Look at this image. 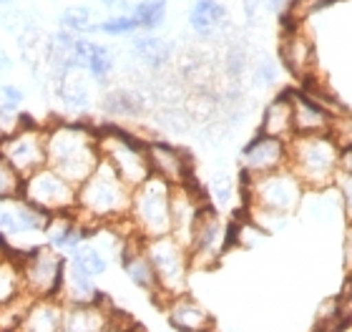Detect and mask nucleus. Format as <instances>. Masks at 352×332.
<instances>
[{"instance_id": "nucleus-20", "label": "nucleus", "mask_w": 352, "mask_h": 332, "mask_svg": "<svg viewBox=\"0 0 352 332\" xmlns=\"http://www.w3.org/2000/svg\"><path fill=\"white\" fill-rule=\"evenodd\" d=\"M229 25V10L221 0H191L189 28L199 38H217Z\"/></svg>"}, {"instance_id": "nucleus-9", "label": "nucleus", "mask_w": 352, "mask_h": 332, "mask_svg": "<svg viewBox=\"0 0 352 332\" xmlns=\"http://www.w3.org/2000/svg\"><path fill=\"white\" fill-rule=\"evenodd\" d=\"M68 262L56 247L51 244H38L30 247L23 265V282L25 292L33 297H45V300H58L63 280H66Z\"/></svg>"}, {"instance_id": "nucleus-46", "label": "nucleus", "mask_w": 352, "mask_h": 332, "mask_svg": "<svg viewBox=\"0 0 352 332\" xmlns=\"http://www.w3.org/2000/svg\"><path fill=\"white\" fill-rule=\"evenodd\" d=\"M13 5V0H0V8H10Z\"/></svg>"}, {"instance_id": "nucleus-4", "label": "nucleus", "mask_w": 352, "mask_h": 332, "mask_svg": "<svg viewBox=\"0 0 352 332\" xmlns=\"http://www.w3.org/2000/svg\"><path fill=\"white\" fill-rule=\"evenodd\" d=\"M242 201L244 209H262L279 217H289L302 207L307 189L289 166L272 174L247 177L242 174Z\"/></svg>"}, {"instance_id": "nucleus-12", "label": "nucleus", "mask_w": 352, "mask_h": 332, "mask_svg": "<svg viewBox=\"0 0 352 332\" xmlns=\"http://www.w3.org/2000/svg\"><path fill=\"white\" fill-rule=\"evenodd\" d=\"M3 159L13 166L23 179L48 166L45 154V126H23L21 131L3 141Z\"/></svg>"}, {"instance_id": "nucleus-36", "label": "nucleus", "mask_w": 352, "mask_h": 332, "mask_svg": "<svg viewBox=\"0 0 352 332\" xmlns=\"http://www.w3.org/2000/svg\"><path fill=\"white\" fill-rule=\"evenodd\" d=\"M252 76H254V81L259 83V86H274L277 83V63L272 58H267V56H262V58L252 66Z\"/></svg>"}, {"instance_id": "nucleus-1", "label": "nucleus", "mask_w": 352, "mask_h": 332, "mask_svg": "<svg viewBox=\"0 0 352 332\" xmlns=\"http://www.w3.org/2000/svg\"><path fill=\"white\" fill-rule=\"evenodd\" d=\"M45 154L48 166L66 177L71 184L81 186L96 166L101 164L98 129L88 124L56 121L45 126Z\"/></svg>"}, {"instance_id": "nucleus-22", "label": "nucleus", "mask_w": 352, "mask_h": 332, "mask_svg": "<svg viewBox=\"0 0 352 332\" xmlns=\"http://www.w3.org/2000/svg\"><path fill=\"white\" fill-rule=\"evenodd\" d=\"M111 305H68L63 315V332H106Z\"/></svg>"}, {"instance_id": "nucleus-14", "label": "nucleus", "mask_w": 352, "mask_h": 332, "mask_svg": "<svg viewBox=\"0 0 352 332\" xmlns=\"http://www.w3.org/2000/svg\"><path fill=\"white\" fill-rule=\"evenodd\" d=\"M146 154L151 174L171 186H182L194 179V162L186 148L166 144V141H146Z\"/></svg>"}, {"instance_id": "nucleus-6", "label": "nucleus", "mask_w": 352, "mask_h": 332, "mask_svg": "<svg viewBox=\"0 0 352 332\" xmlns=\"http://www.w3.org/2000/svg\"><path fill=\"white\" fill-rule=\"evenodd\" d=\"M171 189L174 186L169 181L148 177L131 192L129 219L141 239L171 234Z\"/></svg>"}, {"instance_id": "nucleus-16", "label": "nucleus", "mask_w": 352, "mask_h": 332, "mask_svg": "<svg viewBox=\"0 0 352 332\" xmlns=\"http://www.w3.org/2000/svg\"><path fill=\"white\" fill-rule=\"evenodd\" d=\"M166 318L169 325L176 332H212L214 330V318L206 312L201 302H197L194 297L184 295L171 297L166 302Z\"/></svg>"}, {"instance_id": "nucleus-2", "label": "nucleus", "mask_w": 352, "mask_h": 332, "mask_svg": "<svg viewBox=\"0 0 352 332\" xmlns=\"http://www.w3.org/2000/svg\"><path fill=\"white\" fill-rule=\"evenodd\" d=\"M131 192L133 189L118 177V171L101 159L94 174L78 186V207L74 214L94 229L101 224H116L129 217Z\"/></svg>"}, {"instance_id": "nucleus-31", "label": "nucleus", "mask_w": 352, "mask_h": 332, "mask_svg": "<svg viewBox=\"0 0 352 332\" xmlns=\"http://www.w3.org/2000/svg\"><path fill=\"white\" fill-rule=\"evenodd\" d=\"M335 3H342V0H289L282 23H307L312 15L322 13L324 8H332Z\"/></svg>"}, {"instance_id": "nucleus-45", "label": "nucleus", "mask_w": 352, "mask_h": 332, "mask_svg": "<svg viewBox=\"0 0 352 332\" xmlns=\"http://www.w3.org/2000/svg\"><path fill=\"white\" fill-rule=\"evenodd\" d=\"M13 68V60H10V56L6 53V48L0 45V74H8Z\"/></svg>"}, {"instance_id": "nucleus-11", "label": "nucleus", "mask_w": 352, "mask_h": 332, "mask_svg": "<svg viewBox=\"0 0 352 332\" xmlns=\"http://www.w3.org/2000/svg\"><path fill=\"white\" fill-rule=\"evenodd\" d=\"M277 53L287 74L302 83L320 78V60H317V45L307 23H282Z\"/></svg>"}, {"instance_id": "nucleus-18", "label": "nucleus", "mask_w": 352, "mask_h": 332, "mask_svg": "<svg viewBox=\"0 0 352 332\" xmlns=\"http://www.w3.org/2000/svg\"><path fill=\"white\" fill-rule=\"evenodd\" d=\"M259 133L274 136L282 141H292L294 136V109H292V89L279 91L270 104L264 106Z\"/></svg>"}, {"instance_id": "nucleus-10", "label": "nucleus", "mask_w": 352, "mask_h": 332, "mask_svg": "<svg viewBox=\"0 0 352 332\" xmlns=\"http://www.w3.org/2000/svg\"><path fill=\"white\" fill-rule=\"evenodd\" d=\"M229 247H232L229 221L221 219L219 212L209 204V207L201 209L197 227H194V234H191V242H189L191 269H212V267H217Z\"/></svg>"}, {"instance_id": "nucleus-26", "label": "nucleus", "mask_w": 352, "mask_h": 332, "mask_svg": "<svg viewBox=\"0 0 352 332\" xmlns=\"http://www.w3.org/2000/svg\"><path fill=\"white\" fill-rule=\"evenodd\" d=\"M144 109H146L144 96L131 89H116V91H109V93L103 96V111L111 113V116L136 118L144 113Z\"/></svg>"}, {"instance_id": "nucleus-29", "label": "nucleus", "mask_w": 352, "mask_h": 332, "mask_svg": "<svg viewBox=\"0 0 352 332\" xmlns=\"http://www.w3.org/2000/svg\"><path fill=\"white\" fill-rule=\"evenodd\" d=\"M58 89V96H60V101L68 106V109H76V111H83V109H88L91 106V93H88V86L86 83L76 76V71L74 74H68L63 81L56 86Z\"/></svg>"}, {"instance_id": "nucleus-42", "label": "nucleus", "mask_w": 352, "mask_h": 332, "mask_svg": "<svg viewBox=\"0 0 352 332\" xmlns=\"http://www.w3.org/2000/svg\"><path fill=\"white\" fill-rule=\"evenodd\" d=\"M0 96L6 98L8 104L18 106L23 101V91L18 89V86H13V83H3V86H0Z\"/></svg>"}, {"instance_id": "nucleus-34", "label": "nucleus", "mask_w": 352, "mask_h": 332, "mask_svg": "<svg viewBox=\"0 0 352 332\" xmlns=\"http://www.w3.org/2000/svg\"><path fill=\"white\" fill-rule=\"evenodd\" d=\"M234 192H236V184L232 181L229 174H217V177L212 179V184H209V197H212L217 204H221V207H232Z\"/></svg>"}, {"instance_id": "nucleus-25", "label": "nucleus", "mask_w": 352, "mask_h": 332, "mask_svg": "<svg viewBox=\"0 0 352 332\" xmlns=\"http://www.w3.org/2000/svg\"><path fill=\"white\" fill-rule=\"evenodd\" d=\"M25 292V282H23V265L15 254H0V307L13 302L15 297Z\"/></svg>"}, {"instance_id": "nucleus-19", "label": "nucleus", "mask_w": 352, "mask_h": 332, "mask_svg": "<svg viewBox=\"0 0 352 332\" xmlns=\"http://www.w3.org/2000/svg\"><path fill=\"white\" fill-rule=\"evenodd\" d=\"M74 56H76L78 68L86 71V74L98 83H106V78H109L111 71H113V63H116V60H113V51H111L109 45L96 43L94 38H88V36L76 38Z\"/></svg>"}, {"instance_id": "nucleus-21", "label": "nucleus", "mask_w": 352, "mask_h": 332, "mask_svg": "<svg viewBox=\"0 0 352 332\" xmlns=\"http://www.w3.org/2000/svg\"><path fill=\"white\" fill-rule=\"evenodd\" d=\"M63 315H66V305L60 300L36 297L18 332H63Z\"/></svg>"}, {"instance_id": "nucleus-13", "label": "nucleus", "mask_w": 352, "mask_h": 332, "mask_svg": "<svg viewBox=\"0 0 352 332\" xmlns=\"http://www.w3.org/2000/svg\"><path fill=\"white\" fill-rule=\"evenodd\" d=\"M287 164H289V141L257 133L242 148V174H247V177L287 169Z\"/></svg>"}, {"instance_id": "nucleus-33", "label": "nucleus", "mask_w": 352, "mask_h": 332, "mask_svg": "<svg viewBox=\"0 0 352 332\" xmlns=\"http://www.w3.org/2000/svg\"><path fill=\"white\" fill-rule=\"evenodd\" d=\"M23 184H25V179L0 156V201L23 199Z\"/></svg>"}, {"instance_id": "nucleus-35", "label": "nucleus", "mask_w": 352, "mask_h": 332, "mask_svg": "<svg viewBox=\"0 0 352 332\" xmlns=\"http://www.w3.org/2000/svg\"><path fill=\"white\" fill-rule=\"evenodd\" d=\"M23 129L21 113L13 106H0V141L10 139Z\"/></svg>"}, {"instance_id": "nucleus-27", "label": "nucleus", "mask_w": 352, "mask_h": 332, "mask_svg": "<svg viewBox=\"0 0 352 332\" xmlns=\"http://www.w3.org/2000/svg\"><path fill=\"white\" fill-rule=\"evenodd\" d=\"M166 13H169V3L166 0H139L133 3L131 15L139 21V28L144 33H156L166 23Z\"/></svg>"}, {"instance_id": "nucleus-17", "label": "nucleus", "mask_w": 352, "mask_h": 332, "mask_svg": "<svg viewBox=\"0 0 352 332\" xmlns=\"http://www.w3.org/2000/svg\"><path fill=\"white\" fill-rule=\"evenodd\" d=\"M121 267H124L126 277L136 287L146 289L151 295L159 292V280H156L154 265H151V259H148L146 250H144V239L141 236H129L124 254H121Z\"/></svg>"}, {"instance_id": "nucleus-40", "label": "nucleus", "mask_w": 352, "mask_h": 332, "mask_svg": "<svg viewBox=\"0 0 352 332\" xmlns=\"http://www.w3.org/2000/svg\"><path fill=\"white\" fill-rule=\"evenodd\" d=\"M342 262H345L347 274L352 277V221H347L345 236H342Z\"/></svg>"}, {"instance_id": "nucleus-47", "label": "nucleus", "mask_w": 352, "mask_h": 332, "mask_svg": "<svg viewBox=\"0 0 352 332\" xmlns=\"http://www.w3.org/2000/svg\"><path fill=\"white\" fill-rule=\"evenodd\" d=\"M0 156H3V141H0Z\"/></svg>"}, {"instance_id": "nucleus-43", "label": "nucleus", "mask_w": 352, "mask_h": 332, "mask_svg": "<svg viewBox=\"0 0 352 332\" xmlns=\"http://www.w3.org/2000/svg\"><path fill=\"white\" fill-rule=\"evenodd\" d=\"M262 8L267 10V13L282 18V15L287 13V8H289V0H262Z\"/></svg>"}, {"instance_id": "nucleus-28", "label": "nucleus", "mask_w": 352, "mask_h": 332, "mask_svg": "<svg viewBox=\"0 0 352 332\" xmlns=\"http://www.w3.org/2000/svg\"><path fill=\"white\" fill-rule=\"evenodd\" d=\"M68 265H74L76 269L86 272L88 277H98L109 269V257L103 254L96 244H81L78 250H74L68 254Z\"/></svg>"}, {"instance_id": "nucleus-7", "label": "nucleus", "mask_w": 352, "mask_h": 332, "mask_svg": "<svg viewBox=\"0 0 352 332\" xmlns=\"http://www.w3.org/2000/svg\"><path fill=\"white\" fill-rule=\"evenodd\" d=\"M144 250H146L148 259L154 265L156 280H159V292L154 295L156 300L166 305L171 297L184 295L191 272L189 247L179 242L174 234H164L154 236V239H144Z\"/></svg>"}, {"instance_id": "nucleus-37", "label": "nucleus", "mask_w": 352, "mask_h": 332, "mask_svg": "<svg viewBox=\"0 0 352 332\" xmlns=\"http://www.w3.org/2000/svg\"><path fill=\"white\" fill-rule=\"evenodd\" d=\"M335 189H338L340 199H342L345 219L352 221V174L350 171H340L338 179H335Z\"/></svg>"}, {"instance_id": "nucleus-24", "label": "nucleus", "mask_w": 352, "mask_h": 332, "mask_svg": "<svg viewBox=\"0 0 352 332\" xmlns=\"http://www.w3.org/2000/svg\"><path fill=\"white\" fill-rule=\"evenodd\" d=\"M101 297L98 287L94 285V277H88L86 272L76 269L74 265H68L66 280H63V289H60V302L66 305H96V300Z\"/></svg>"}, {"instance_id": "nucleus-39", "label": "nucleus", "mask_w": 352, "mask_h": 332, "mask_svg": "<svg viewBox=\"0 0 352 332\" xmlns=\"http://www.w3.org/2000/svg\"><path fill=\"white\" fill-rule=\"evenodd\" d=\"M0 232H6V234H23L15 209H8L6 204H0Z\"/></svg>"}, {"instance_id": "nucleus-44", "label": "nucleus", "mask_w": 352, "mask_h": 332, "mask_svg": "<svg viewBox=\"0 0 352 332\" xmlns=\"http://www.w3.org/2000/svg\"><path fill=\"white\" fill-rule=\"evenodd\" d=\"M340 169L350 171V174H352V144L342 146V154H340Z\"/></svg>"}, {"instance_id": "nucleus-30", "label": "nucleus", "mask_w": 352, "mask_h": 332, "mask_svg": "<svg viewBox=\"0 0 352 332\" xmlns=\"http://www.w3.org/2000/svg\"><path fill=\"white\" fill-rule=\"evenodd\" d=\"M139 21L131 13H113L103 21L94 23L88 33H103V36H136L139 33Z\"/></svg>"}, {"instance_id": "nucleus-8", "label": "nucleus", "mask_w": 352, "mask_h": 332, "mask_svg": "<svg viewBox=\"0 0 352 332\" xmlns=\"http://www.w3.org/2000/svg\"><path fill=\"white\" fill-rule=\"evenodd\" d=\"M23 201L43 209L51 217L71 214L78 207V186L71 184L66 177H60L58 171L51 169V166H43V169H38L36 174H30L25 179Z\"/></svg>"}, {"instance_id": "nucleus-38", "label": "nucleus", "mask_w": 352, "mask_h": 332, "mask_svg": "<svg viewBox=\"0 0 352 332\" xmlns=\"http://www.w3.org/2000/svg\"><path fill=\"white\" fill-rule=\"evenodd\" d=\"M0 25L8 30V33H23V30L28 28L30 21H28V15L23 13V10H15L13 5L6 8V13H0Z\"/></svg>"}, {"instance_id": "nucleus-48", "label": "nucleus", "mask_w": 352, "mask_h": 332, "mask_svg": "<svg viewBox=\"0 0 352 332\" xmlns=\"http://www.w3.org/2000/svg\"><path fill=\"white\" fill-rule=\"evenodd\" d=\"M106 332H116V330H113V327H109V330H106Z\"/></svg>"}, {"instance_id": "nucleus-32", "label": "nucleus", "mask_w": 352, "mask_h": 332, "mask_svg": "<svg viewBox=\"0 0 352 332\" xmlns=\"http://www.w3.org/2000/svg\"><path fill=\"white\" fill-rule=\"evenodd\" d=\"M58 25L63 30H71V33H76V36H83V33H88V30H91V25H94V10H91L88 5L66 8V10L58 15Z\"/></svg>"}, {"instance_id": "nucleus-3", "label": "nucleus", "mask_w": 352, "mask_h": 332, "mask_svg": "<svg viewBox=\"0 0 352 332\" xmlns=\"http://www.w3.org/2000/svg\"><path fill=\"white\" fill-rule=\"evenodd\" d=\"M342 146L335 133H312V136H292L289 141V169L300 177L307 192H320L335 186L340 169Z\"/></svg>"}, {"instance_id": "nucleus-5", "label": "nucleus", "mask_w": 352, "mask_h": 332, "mask_svg": "<svg viewBox=\"0 0 352 332\" xmlns=\"http://www.w3.org/2000/svg\"><path fill=\"white\" fill-rule=\"evenodd\" d=\"M96 129H98L101 159L109 162L131 189L144 184L148 177H154L146 154V139H141L118 124H103Z\"/></svg>"}, {"instance_id": "nucleus-23", "label": "nucleus", "mask_w": 352, "mask_h": 332, "mask_svg": "<svg viewBox=\"0 0 352 332\" xmlns=\"http://www.w3.org/2000/svg\"><path fill=\"white\" fill-rule=\"evenodd\" d=\"M131 56L146 68H164L171 60V43L156 33H136L131 38Z\"/></svg>"}, {"instance_id": "nucleus-15", "label": "nucleus", "mask_w": 352, "mask_h": 332, "mask_svg": "<svg viewBox=\"0 0 352 332\" xmlns=\"http://www.w3.org/2000/svg\"><path fill=\"white\" fill-rule=\"evenodd\" d=\"M292 109H294V136H312V133H332L335 118L327 106H322L312 93L297 86L292 89Z\"/></svg>"}, {"instance_id": "nucleus-41", "label": "nucleus", "mask_w": 352, "mask_h": 332, "mask_svg": "<svg viewBox=\"0 0 352 332\" xmlns=\"http://www.w3.org/2000/svg\"><path fill=\"white\" fill-rule=\"evenodd\" d=\"M242 10H244V21H247V25H254L259 10H264L262 0H242Z\"/></svg>"}]
</instances>
